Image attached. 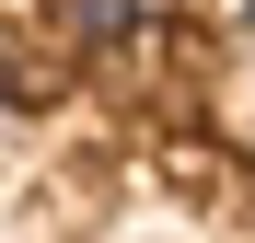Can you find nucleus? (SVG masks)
<instances>
[{
    "label": "nucleus",
    "mask_w": 255,
    "mask_h": 243,
    "mask_svg": "<svg viewBox=\"0 0 255 243\" xmlns=\"http://www.w3.org/2000/svg\"><path fill=\"white\" fill-rule=\"evenodd\" d=\"M12 116H23V93H0V139H12Z\"/></svg>",
    "instance_id": "obj_2"
},
{
    "label": "nucleus",
    "mask_w": 255,
    "mask_h": 243,
    "mask_svg": "<svg viewBox=\"0 0 255 243\" xmlns=\"http://www.w3.org/2000/svg\"><path fill=\"white\" fill-rule=\"evenodd\" d=\"M174 12L186 0H47V35L70 58H128V47H151Z\"/></svg>",
    "instance_id": "obj_1"
}]
</instances>
